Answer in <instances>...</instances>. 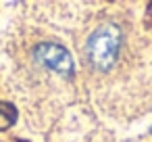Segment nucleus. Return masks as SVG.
I'll use <instances>...</instances> for the list:
<instances>
[{
    "mask_svg": "<svg viewBox=\"0 0 152 142\" xmlns=\"http://www.w3.org/2000/svg\"><path fill=\"white\" fill-rule=\"evenodd\" d=\"M119 44H121V29L113 23H104L100 25L88 40L86 52H88V61L92 63L94 69L98 71H106L115 65L117 61V52H119Z\"/></svg>",
    "mask_w": 152,
    "mask_h": 142,
    "instance_id": "nucleus-1",
    "label": "nucleus"
},
{
    "mask_svg": "<svg viewBox=\"0 0 152 142\" xmlns=\"http://www.w3.org/2000/svg\"><path fill=\"white\" fill-rule=\"evenodd\" d=\"M34 59L46 67V69H52L61 75H71L73 73V59L69 54L67 48H63L61 44H54V42H42L36 46L34 50Z\"/></svg>",
    "mask_w": 152,
    "mask_h": 142,
    "instance_id": "nucleus-2",
    "label": "nucleus"
},
{
    "mask_svg": "<svg viewBox=\"0 0 152 142\" xmlns=\"http://www.w3.org/2000/svg\"><path fill=\"white\" fill-rule=\"evenodd\" d=\"M17 121V111L9 102H0V129H7Z\"/></svg>",
    "mask_w": 152,
    "mask_h": 142,
    "instance_id": "nucleus-3",
    "label": "nucleus"
}]
</instances>
